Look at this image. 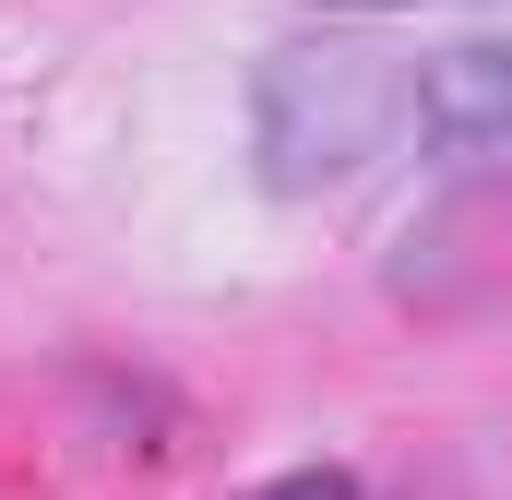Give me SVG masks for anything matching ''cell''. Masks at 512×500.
Here are the masks:
<instances>
[{"mask_svg": "<svg viewBox=\"0 0 512 500\" xmlns=\"http://www.w3.org/2000/svg\"><path fill=\"white\" fill-rule=\"evenodd\" d=\"M393 120H405V84L358 36H298L251 72V155H262V191H286V203L346 191Z\"/></svg>", "mask_w": 512, "mask_h": 500, "instance_id": "obj_1", "label": "cell"}, {"mask_svg": "<svg viewBox=\"0 0 512 500\" xmlns=\"http://www.w3.org/2000/svg\"><path fill=\"white\" fill-rule=\"evenodd\" d=\"M405 120L429 131V155H453V167H501L512 155V48L501 36L441 48V60L405 84Z\"/></svg>", "mask_w": 512, "mask_h": 500, "instance_id": "obj_2", "label": "cell"}, {"mask_svg": "<svg viewBox=\"0 0 512 500\" xmlns=\"http://www.w3.org/2000/svg\"><path fill=\"white\" fill-rule=\"evenodd\" d=\"M251 500H358V477L346 465H298V477H262Z\"/></svg>", "mask_w": 512, "mask_h": 500, "instance_id": "obj_3", "label": "cell"}, {"mask_svg": "<svg viewBox=\"0 0 512 500\" xmlns=\"http://www.w3.org/2000/svg\"><path fill=\"white\" fill-rule=\"evenodd\" d=\"M310 12H417V0H310Z\"/></svg>", "mask_w": 512, "mask_h": 500, "instance_id": "obj_4", "label": "cell"}]
</instances>
